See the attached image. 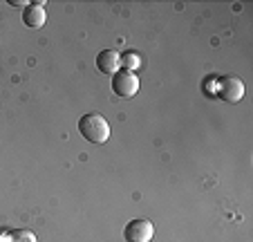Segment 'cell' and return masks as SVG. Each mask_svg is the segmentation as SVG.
I'll use <instances>...</instances> for the list:
<instances>
[{
    "label": "cell",
    "instance_id": "10",
    "mask_svg": "<svg viewBox=\"0 0 253 242\" xmlns=\"http://www.w3.org/2000/svg\"><path fill=\"white\" fill-rule=\"evenodd\" d=\"M0 242H7V240H5V238H2V236H0Z\"/></svg>",
    "mask_w": 253,
    "mask_h": 242
},
{
    "label": "cell",
    "instance_id": "5",
    "mask_svg": "<svg viewBox=\"0 0 253 242\" xmlns=\"http://www.w3.org/2000/svg\"><path fill=\"white\" fill-rule=\"evenodd\" d=\"M96 70H99L101 74L115 76L117 72L121 70V54L115 52V49H103V52H99V56H96Z\"/></svg>",
    "mask_w": 253,
    "mask_h": 242
},
{
    "label": "cell",
    "instance_id": "9",
    "mask_svg": "<svg viewBox=\"0 0 253 242\" xmlns=\"http://www.w3.org/2000/svg\"><path fill=\"white\" fill-rule=\"evenodd\" d=\"M9 5H14V7H27L29 2H25V0H9Z\"/></svg>",
    "mask_w": 253,
    "mask_h": 242
},
{
    "label": "cell",
    "instance_id": "2",
    "mask_svg": "<svg viewBox=\"0 0 253 242\" xmlns=\"http://www.w3.org/2000/svg\"><path fill=\"white\" fill-rule=\"evenodd\" d=\"M112 90H115V95L121 97V99H132V97L139 92L137 74L130 70H119L115 76H112Z\"/></svg>",
    "mask_w": 253,
    "mask_h": 242
},
{
    "label": "cell",
    "instance_id": "6",
    "mask_svg": "<svg viewBox=\"0 0 253 242\" xmlns=\"http://www.w3.org/2000/svg\"><path fill=\"white\" fill-rule=\"evenodd\" d=\"M47 20V14H45V5L43 2H34V5H27L23 9V23L32 29H39L45 25Z\"/></svg>",
    "mask_w": 253,
    "mask_h": 242
},
{
    "label": "cell",
    "instance_id": "3",
    "mask_svg": "<svg viewBox=\"0 0 253 242\" xmlns=\"http://www.w3.org/2000/svg\"><path fill=\"white\" fill-rule=\"evenodd\" d=\"M217 97L226 103H238L244 97V83L238 76H222L217 79Z\"/></svg>",
    "mask_w": 253,
    "mask_h": 242
},
{
    "label": "cell",
    "instance_id": "8",
    "mask_svg": "<svg viewBox=\"0 0 253 242\" xmlns=\"http://www.w3.org/2000/svg\"><path fill=\"white\" fill-rule=\"evenodd\" d=\"M7 242H36V236L32 231H27V229H20V231L9 233Z\"/></svg>",
    "mask_w": 253,
    "mask_h": 242
},
{
    "label": "cell",
    "instance_id": "7",
    "mask_svg": "<svg viewBox=\"0 0 253 242\" xmlns=\"http://www.w3.org/2000/svg\"><path fill=\"white\" fill-rule=\"evenodd\" d=\"M139 65H141V56H139L137 52H126L124 56H121V70L134 72Z\"/></svg>",
    "mask_w": 253,
    "mask_h": 242
},
{
    "label": "cell",
    "instance_id": "4",
    "mask_svg": "<svg viewBox=\"0 0 253 242\" xmlns=\"http://www.w3.org/2000/svg\"><path fill=\"white\" fill-rule=\"evenodd\" d=\"M155 236V227L150 220H130L126 224V242H150Z\"/></svg>",
    "mask_w": 253,
    "mask_h": 242
},
{
    "label": "cell",
    "instance_id": "1",
    "mask_svg": "<svg viewBox=\"0 0 253 242\" xmlns=\"http://www.w3.org/2000/svg\"><path fill=\"white\" fill-rule=\"evenodd\" d=\"M79 133L85 142L92 144H105L110 139V124L105 121L103 114L99 112H87L79 119Z\"/></svg>",
    "mask_w": 253,
    "mask_h": 242
}]
</instances>
